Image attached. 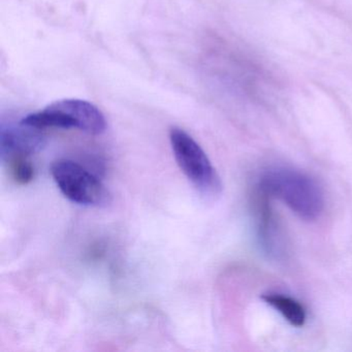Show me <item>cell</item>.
<instances>
[{
  "instance_id": "cell-6",
  "label": "cell",
  "mask_w": 352,
  "mask_h": 352,
  "mask_svg": "<svg viewBox=\"0 0 352 352\" xmlns=\"http://www.w3.org/2000/svg\"><path fill=\"white\" fill-rule=\"evenodd\" d=\"M45 145L42 129L20 124L19 129H11L1 133L3 158L13 155L30 156L40 151Z\"/></svg>"
},
{
  "instance_id": "cell-8",
  "label": "cell",
  "mask_w": 352,
  "mask_h": 352,
  "mask_svg": "<svg viewBox=\"0 0 352 352\" xmlns=\"http://www.w3.org/2000/svg\"><path fill=\"white\" fill-rule=\"evenodd\" d=\"M8 160L13 178L20 185H26L34 178V166L30 162V156L13 155L3 158Z\"/></svg>"
},
{
  "instance_id": "cell-3",
  "label": "cell",
  "mask_w": 352,
  "mask_h": 352,
  "mask_svg": "<svg viewBox=\"0 0 352 352\" xmlns=\"http://www.w3.org/2000/svg\"><path fill=\"white\" fill-rule=\"evenodd\" d=\"M51 175L61 193L73 203L100 207L110 201V193L102 181L73 160L53 162Z\"/></svg>"
},
{
  "instance_id": "cell-5",
  "label": "cell",
  "mask_w": 352,
  "mask_h": 352,
  "mask_svg": "<svg viewBox=\"0 0 352 352\" xmlns=\"http://www.w3.org/2000/svg\"><path fill=\"white\" fill-rule=\"evenodd\" d=\"M252 199L259 242L267 253L277 255L280 252L281 245L278 223L272 209V199L256 187L253 191Z\"/></svg>"
},
{
  "instance_id": "cell-4",
  "label": "cell",
  "mask_w": 352,
  "mask_h": 352,
  "mask_svg": "<svg viewBox=\"0 0 352 352\" xmlns=\"http://www.w3.org/2000/svg\"><path fill=\"white\" fill-rule=\"evenodd\" d=\"M42 121L47 129H76L89 135H102L107 129L102 111L91 102L76 98L49 104L43 110Z\"/></svg>"
},
{
  "instance_id": "cell-2",
  "label": "cell",
  "mask_w": 352,
  "mask_h": 352,
  "mask_svg": "<svg viewBox=\"0 0 352 352\" xmlns=\"http://www.w3.org/2000/svg\"><path fill=\"white\" fill-rule=\"evenodd\" d=\"M170 142L177 164L199 193L208 197L219 195L222 189L219 175L195 140L183 129L173 127Z\"/></svg>"
},
{
  "instance_id": "cell-1",
  "label": "cell",
  "mask_w": 352,
  "mask_h": 352,
  "mask_svg": "<svg viewBox=\"0 0 352 352\" xmlns=\"http://www.w3.org/2000/svg\"><path fill=\"white\" fill-rule=\"evenodd\" d=\"M256 188L281 201L298 217L314 221L322 214L324 195L318 183L309 175L289 168L265 170L257 181Z\"/></svg>"
},
{
  "instance_id": "cell-7",
  "label": "cell",
  "mask_w": 352,
  "mask_h": 352,
  "mask_svg": "<svg viewBox=\"0 0 352 352\" xmlns=\"http://www.w3.org/2000/svg\"><path fill=\"white\" fill-rule=\"evenodd\" d=\"M261 298L272 308L279 312L292 327H304L307 320V313L306 309L300 302L277 292L265 294Z\"/></svg>"
}]
</instances>
